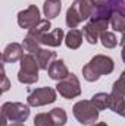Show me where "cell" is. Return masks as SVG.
Returning <instances> with one entry per match:
<instances>
[{
    "label": "cell",
    "instance_id": "30",
    "mask_svg": "<svg viewBox=\"0 0 125 126\" xmlns=\"http://www.w3.org/2000/svg\"><path fill=\"white\" fill-rule=\"evenodd\" d=\"M93 126H107V125H106L104 122H100V123H94Z\"/></svg>",
    "mask_w": 125,
    "mask_h": 126
},
{
    "label": "cell",
    "instance_id": "29",
    "mask_svg": "<svg viewBox=\"0 0 125 126\" xmlns=\"http://www.w3.org/2000/svg\"><path fill=\"white\" fill-rule=\"evenodd\" d=\"M121 56H122V60H124V63H125V47L122 48V51H121Z\"/></svg>",
    "mask_w": 125,
    "mask_h": 126
},
{
    "label": "cell",
    "instance_id": "1",
    "mask_svg": "<svg viewBox=\"0 0 125 126\" xmlns=\"http://www.w3.org/2000/svg\"><path fill=\"white\" fill-rule=\"evenodd\" d=\"M115 63L109 56L104 54H96L90 62L83 67V76L85 81L94 82L103 75H109L113 72Z\"/></svg>",
    "mask_w": 125,
    "mask_h": 126
},
{
    "label": "cell",
    "instance_id": "31",
    "mask_svg": "<svg viewBox=\"0 0 125 126\" xmlns=\"http://www.w3.org/2000/svg\"><path fill=\"white\" fill-rule=\"evenodd\" d=\"M7 126H25L24 123H10V125H7Z\"/></svg>",
    "mask_w": 125,
    "mask_h": 126
},
{
    "label": "cell",
    "instance_id": "26",
    "mask_svg": "<svg viewBox=\"0 0 125 126\" xmlns=\"http://www.w3.org/2000/svg\"><path fill=\"white\" fill-rule=\"evenodd\" d=\"M1 78H3V85H1V91H3V93H6V91L9 90L10 84H9V79H7V76L4 75V69H1Z\"/></svg>",
    "mask_w": 125,
    "mask_h": 126
},
{
    "label": "cell",
    "instance_id": "24",
    "mask_svg": "<svg viewBox=\"0 0 125 126\" xmlns=\"http://www.w3.org/2000/svg\"><path fill=\"white\" fill-rule=\"evenodd\" d=\"M112 93H116V94L124 95L125 97V70L121 73L119 79L115 81V84H113V87H112Z\"/></svg>",
    "mask_w": 125,
    "mask_h": 126
},
{
    "label": "cell",
    "instance_id": "8",
    "mask_svg": "<svg viewBox=\"0 0 125 126\" xmlns=\"http://www.w3.org/2000/svg\"><path fill=\"white\" fill-rule=\"evenodd\" d=\"M56 91L59 93V95H62L63 98L71 100L75 98L78 95H81V84L80 79L77 78V75L69 73L68 78H65L63 81H59L56 85Z\"/></svg>",
    "mask_w": 125,
    "mask_h": 126
},
{
    "label": "cell",
    "instance_id": "11",
    "mask_svg": "<svg viewBox=\"0 0 125 126\" xmlns=\"http://www.w3.org/2000/svg\"><path fill=\"white\" fill-rule=\"evenodd\" d=\"M47 72H49L50 79L58 81V82L63 81L65 78L69 76V70H68V67H66V64H65L63 60H55V62H52V64L47 69Z\"/></svg>",
    "mask_w": 125,
    "mask_h": 126
},
{
    "label": "cell",
    "instance_id": "12",
    "mask_svg": "<svg viewBox=\"0 0 125 126\" xmlns=\"http://www.w3.org/2000/svg\"><path fill=\"white\" fill-rule=\"evenodd\" d=\"M65 41V32L62 28H56L53 31L47 32L41 37V44L43 46H47V47H59Z\"/></svg>",
    "mask_w": 125,
    "mask_h": 126
},
{
    "label": "cell",
    "instance_id": "16",
    "mask_svg": "<svg viewBox=\"0 0 125 126\" xmlns=\"http://www.w3.org/2000/svg\"><path fill=\"white\" fill-rule=\"evenodd\" d=\"M50 28H52L50 21H49V19H41V21H40L34 28L28 30V34H27V35H30V37H32V38H35V40L41 41V37H43L44 34L50 32Z\"/></svg>",
    "mask_w": 125,
    "mask_h": 126
},
{
    "label": "cell",
    "instance_id": "19",
    "mask_svg": "<svg viewBox=\"0 0 125 126\" xmlns=\"http://www.w3.org/2000/svg\"><path fill=\"white\" fill-rule=\"evenodd\" d=\"M99 40L103 44V47H106V48H113V47L118 46V38H116L115 32H110V31L102 32Z\"/></svg>",
    "mask_w": 125,
    "mask_h": 126
},
{
    "label": "cell",
    "instance_id": "32",
    "mask_svg": "<svg viewBox=\"0 0 125 126\" xmlns=\"http://www.w3.org/2000/svg\"><path fill=\"white\" fill-rule=\"evenodd\" d=\"M121 116H124V117H125V109H124V111H122V114H121Z\"/></svg>",
    "mask_w": 125,
    "mask_h": 126
},
{
    "label": "cell",
    "instance_id": "25",
    "mask_svg": "<svg viewBox=\"0 0 125 126\" xmlns=\"http://www.w3.org/2000/svg\"><path fill=\"white\" fill-rule=\"evenodd\" d=\"M109 4L112 12L125 15V0H109Z\"/></svg>",
    "mask_w": 125,
    "mask_h": 126
},
{
    "label": "cell",
    "instance_id": "21",
    "mask_svg": "<svg viewBox=\"0 0 125 126\" xmlns=\"http://www.w3.org/2000/svg\"><path fill=\"white\" fill-rule=\"evenodd\" d=\"M91 101H93V104L99 110L109 109V94H106V93H97V94H94L91 97Z\"/></svg>",
    "mask_w": 125,
    "mask_h": 126
},
{
    "label": "cell",
    "instance_id": "6",
    "mask_svg": "<svg viewBox=\"0 0 125 126\" xmlns=\"http://www.w3.org/2000/svg\"><path fill=\"white\" fill-rule=\"evenodd\" d=\"M110 25V19H104V18H90V21L83 27V35L84 40H87V43L96 44L100 38V34L107 31Z\"/></svg>",
    "mask_w": 125,
    "mask_h": 126
},
{
    "label": "cell",
    "instance_id": "5",
    "mask_svg": "<svg viewBox=\"0 0 125 126\" xmlns=\"http://www.w3.org/2000/svg\"><path fill=\"white\" fill-rule=\"evenodd\" d=\"M1 116L10 123H22L30 117V107L24 103L7 101L1 106Z\"/></svg>",
    "mask_w": 125,
    "mask_h": 126
},
{
    "label": "cell",
    "instance_id": "17",
    "mask_svg": "<svg viewBox=\"0 0 125 126\" xmlns=\"http://www.w3.org/2000/svg\"><path fill=\"white\" fill-rule=\"evenodd\" d=\"M109 109L118 114H122L125 109V98L124 95H119L116 93H112L109 94Z\"/></svg>",
    "mask_w": 125,
    "mask_h": 126
},
{
    "label": "cell",
    "instance_id": "18",
    "mask_svg": "<svg viewBox=\"0 0 125 126\" xmlns=\"http://www.w3.org/2000/svg\"><path fill=\"white\" fill-rule=\"evenodd\" d=\"M50 116L53 119V123L55 126H65L68 122V116H66V111L61 109V107H55L53 110H50Z\"/></svg>",
    "mask_w": 125,
    "mask_h": 126
},
{
    "label": "cell",
    "instance_id": "15",
    "mask_svg": "<svg viewBox=\"0 0 125 126\" xmlns=\"http://www.w3.org/2000/svg\"><path fill=\"white\" fill-rule=\"evenodd\" d=\"M62 10V4H61V0H46L44 4H43V12H44V16L46 19H53L56 18Z\"/></svg>",
    "mask_w": 125,
    "mask_h": 126
},
{
    "label": "cell",
    "instance_id": "14",
    "mask_svg": "<svg viewBox=\"0 0 125 126\" xmlns=\"http://www.w3.org/2000/svg\"><path fill=\"white\" fill-rule=\"evenodd\" d=\"M83 37L84 35H83V32L80 31V30H77V28L69 30V32L65 35V44H66V47L71 48V50L80 48L81 44H83Z\"/></svg>",
    "mask_w": 125,
    "mask_h": 126
},
{
    "label": "cell",
    "instance_id": "4",
    "mask_svg": "<svg viewBox=\"0 0 125 126\" xmlns=\"http://www.w3.org/2000/svg\"><path fill=\"white\" fill-rule=\"evenodd\" d=\"M99 111L100 110L94 106L91 100H81L72 107V113L81 125H94V122L99 119Z\"/></svg>",
    "mask_w": 125,
    "mask_h": 126
},
{
    "label": "cell",
    "instance_id": "10",
    "mask_svg": "<svg viewBox=\"0 0 125 126\" xmlns=\"http://www.w3.org/2000/svg\"><path fill=\"white\" fill-rule=\"evenodd\" d=\"M24 47L19 43H10L6 46L3 54H1V60L3 63H15L21 60L24 57Z\"/></svg>",
    "mask_w": 125,
    "mask_h": 126
},
{
    "label": "cell",
    "instance_id": "22",
    "mask_svg": "<svg viewBox=\"0 0 125 126\" xmlns=\"http://www.w3.org/2000/svg\"><path fill=\"white\" fill-rule=\"evenodd\" d=\"M40 46H41V43H40L38 40L30 37V35H27V37L24 38V43H22L24 50L28 51V53H31V54H35V53L40 50Z\"/></svg>",
    "mask_w": 125,
    "mask_h": 126
},
{
    "label": "cell",
    "instance_id": "27",
    "mask_svg": "<svg viewBox=\"0 0 125 126\" xmlns=\"http://www.w3.org/2000/svg\"><path fill=\"white\" fill-rule=\"evenodd\" d=\"M91 3H93L94 9H99V7H102V6H104V4L107 3V0H91Z\"/></svg>",
    "mask_w": 125,
    "mask_h": 126
},
{
    "label": "cell",
    "instance_id": "28",
    "mask_svg": "<svg viewBox=\"0 0 125 126\" xmlns=\"http://www.w3.org/2000/svg\"><path fill=\"white\" fill-rule=\"evenodd\" d=\"M119 46H121L122 48L125 47V32L122 34V37H121V40H119Z\"/></svg>",
    "mask_w": 125,
    "mask_h": 126
},
{
    "label": "cell",
    "instance_id": "2",
    "mask_svg": "<svg viewBox=\"0 0 125 126\" xmlns=\"http://www.w3.org/2000/svg\"><path fill=\"white\" fill-rule=\"evenodd\" d=\"M94 6L91 0H75L66 10V25L74 30L83 21H87L93 16Z\"/></svg>",
    "mask_w": 125,
    "mask_h": 126
},
{
    "label": "cell",
    "instance_id": "13",
    "mask_svg": "<svg viewBox=\"0 0 125 126\" xmlns=\"http://www.w3.org/2000/svg\"><path fill=\"white\" fill-rule=\"evenodd\" d=\"M35 57H37V62L41 70H47L49 66L52 64V62L56 60V51H52L49 48H40L37 53H35Z\"/></svg>",
    "mask_w": 125,
    "mask_h": 126
},
{
    "label": "cell",
    "instance_id": "9",
    "mask_svg": "<svg viewBox=\"0 0 125 126\" xmlns=\"http://www.w3.org/2000/svg\"><path fill=\"white\" fill-rule=\"evenodd\" d=\"M40 21H41V18H40V9L35 4L28 6L27 9H24V10H21L18 13V25L22 30H31Z\"/></svg>",
    "mask_w": 125,
    "mask_h": 126
},
{
    "label": "cell",
    "instance_id": "3",
    "mask_svg": "<svg viewBox=\"0 0 125 126\" xmlns=\"http://www.w3.org/2000/svg\"><path fill=\"white\" fill-rule=\"evenodd\" d=\"M19 62H21V69L18 72V81L27 85L35 84L38 81V70H40L37 57L31 53H27Z\"/></svg>",
    "mask_w": 125,
    "mask_h": 126
},
{
    "label": "cell",
    "instance_id": "20",
    "mask_svg": "<svg viewBox=\"0 0 125 126\" xmlns=\"http://www.w3.org/2000/svg\"><path fill=\"white\" fill-rule=\"evenodd\" d=\"M110 27L113 28V31L124 34L125 32V15L113 12L112 18H110Z\"/></svg>",
    "mask_w": 125,
    "mask_h": 126
},
{
    "label": "cell",
    "instance_id": "23",
    "mask_svg": "<svg viewBox=\"0 0 125 126\" xmlns=\"http://www.w3.org/2000/svg\"><path fill=\"white\" fill-rule=\"evenodd\" d=\"M34 126H55L50 113H38L34 117Z\"/></svg>",
    "mask_w": 125,
    "mask_h": 126
},
{
    "label": "cell",
    "instance_id": "7",
    "mask_svg": "<svg viewBox=\"0 0 125 126\" xmlns=\"http://www.w3.org/2000/svg\"><path fill=\"white\" fill-rule=\"evenodd\" d=\"M56 101V90L50 87H43V88H35L30 93L27 103L32 107H41L46 104H52Z\"/></svg>",
    "mask_w": 125,
    "mask_h": 126
}]
</instances>
